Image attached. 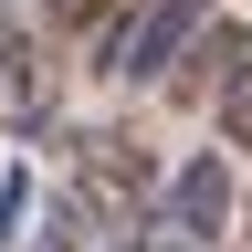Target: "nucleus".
Returning a JSON list of instances; mask_svg holds the SVG:
<instances>
[{
    "instance_id": "4",
    "label": "nucleus",
    "mask_w": 252,
    "mask_h": 252,
    "mask_svg": "<svg viewBox=\"0 0 252 252\" xmlns=\"http://www.w3.org/2000/svg\"><path fill=\"white\" fill-rule=\"evenodd\" d=\"M242 63H252V32L210 11V32H189V53H179V63H168V74H158V84H168V105H220Z\"/></svg>"
},
{
    "instance_id": "3",
    "label": "nucleus",
    "mask_w": 252,
    "mask_h": 252,
    "mask_svg": "<svg viewBox=\"0 0 252 252\" xmlns=\"http://www.w3.org/2000/svg\"><path fill=\"white\" fill-rule=\"evenodd\" d=\"M189 32H210V0H126L116 32H105V53H94V74L105 84H158L189 53Z\"/></svg>"
},
{
    "instance_id": "7",
    "label": "nucleus",
    "mask_w": 252,
    "mask_h": 252,
    "mask_svg": "<svg viewBox=\"0 0 252 252\" xmlns=\"http://www.w3.org/2000/svg\"><path fill=\"white\" fill-rule=\"evenodd\" d=\"M21 210H32V168H11V179H0V252H11V231H21Z\"/></svg>"
},
{
    "instance_id": "6",
    "label": "nucleus",
    "mask_w": 252,
    "mask_h": 252,
    "mask_svg": "<svg viewBox=\"0 0 252 252\" xmlns=\"http://www.w3.org/2000/svg\"><path fill=\"white\" fill-rule=\"evenodd\" d=\"M105 11H126V0H42L53 32H84V21H105Z\"/></svg>"
},
{
    "instance_id": "8",
    "label": "nucleus",
    "mask_w": 252,
    "mask_h": 252,
    "mask_svg": "<svg viewBox=\"0 0 252 252\" xmlns=\"http://www.w3.org/2000/svg\"><path fill=\"white\" fill-rule=\"evenodd\" d=\"M21 252H74V210H53V220H42V231H32Z\"/></svg>"
},
{
    "instance_id": "5",
    "label": "nucleus",
    "mask_w": 252,
    "mask_h": 252,
    "mask_svg": "<svg viewBox=\"0 0 252 252\" xmlns=\"http://www.w3.org/2000/svg\"><path fill=\"white\" fill-rule=\"evenodd\" d=\"M220 137H231V147H252V63L231 74V94H220Z\"/></svg>"
},
{
    "instance_id": "2",
    "label": "nucleus",
    "mask_w": 252,
    "mask_h": 252,
    "mask_svg": "<svg viewBox=\"0 0 252 252\" xmlns=\"http://www.w3.org/2000/svg\"><path fill=\"white\" fill-rule=\"evenodd\" d=\"M220 220H231V168L200 147L179 179H158L147 220H137L126 242H105V252H220Z\"/></svg>"
},
{
    "instance_id": "1",
    "label": "nucleus",
    "mask_w": 252,
    "mask_h": 252,
    "mask_svg": "<svg viewBox=\"0 0 252 252\" xmlns=\"http://www.w3.org/2000/svg\"><path fill=\"white\" fill-rule=\"evenodd\" d=\"M147 200H158V158L137 147V137H116V126H94V137H74V231H94V242H126L147 220Z\"/></svg>"
}]
</instances>
